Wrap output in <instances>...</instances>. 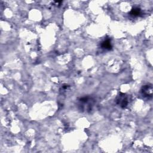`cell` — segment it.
Listing matches in <instances>:
<instances>
[{
	"label": "cell",
	"instance_id": "1",
	"mask_svg": "<svg viewBox=\"0 0 153 153\" xmlns=\"http://www.w3.org/2000/svg\"><path fill=\"white\" fill-rule=\"evenodd\" d=\"M94 104V100L88 96L83 97L79 100V106L82 111H90Z\"/></svg>",
	"mask_w": 153,
	"mask_h": 153
},
{
	"label": "cell",
	"instance_id": "4",
	"mask_svg": "<svg viewBox=\"0 0 153 153\" xmlns=\"http://www.w3.org/2000/svg\"><path fill=\"white\" fill-rule=\"evenodd\" d=\"M101 47L105 50H110L112 49V46L111 44V39L109 38H106L105 40H103L102 42H101V45H100Z\"/></svg>",
	"mask_w": 153,
	"mask_h": 153
},
{
	"label": "cell",
	"instance_id": "5",
	"mask_svg": "<svg viewBox=\"0 0 153 153\" xmlns=\"http://www.w3.org/2000/svg\"><path fill=\"white\" fill-rule=\"evenodd\" d=\"M129 14L131 16L134 17H139L142 14V11L140 8L135 7L131 9V10L130 11Z\"/></svg>",
	"mask_w": 153,
	"mask_h": 153
},
{
	"label": "cell",
	"instance_id": "2",
	"mask_svg": "<svg viewBox=\"0 0 153 153\" xmlns=\"http://www.w3.org/2000/svg\"><path fill=\"white\" fill-rule=\"evenodd\" d=\"M129 97L128 95L125 93H120L119 95L117 97L116 103L119 105L120 107L124 108H126L128 104Z\"/></svg>",
	"mask_w": 153,
	"mask_h": 153
},
{
	"label": "cell",
	"instance_id": "3",
	"mask_svg": "<svg viewBox=\"0 0 153 153\" xmlns=\"http://www.w3.org/2000/svg\"><path fill=\"white\" fill-rule=\"evenodd\" d=\"M141 94L143 96L147 97L148 99L151 98L152 96V86L151 84H146L145 85H143L141 90H140Z\"/></svg>",
	"mask_w": 153,
	"mask_h": 153
}]
</instances>
